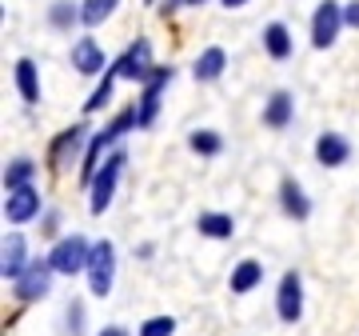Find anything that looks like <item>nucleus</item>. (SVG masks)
<instances>
[{
	"label": "nucleus",
	"instance_id": "nucleus-16",
	"mask_svg": "<svg viewBox=\"0 0 359 336\" xmlns=\"http://www.w3.org/2000/svg\"><path fill=\"white\" fill-rule=\"evenodd\" d=\"M228 72V52L219 49V44H208L200 56L192 60V77H196V84H216L219 77Z\"/></svg>",
	"mask_w": 359,
	"mask_h": 336
},
{
	"label": "nucleus",
	"instance_id": "nucleus-11",
	"mask_svg": "<svg viewBox=\"0 0 359 336\" xmlns=\"http://www.w3.org/2000/svg\"><path fill=\"white\" fill-rule=\"evenodd\" d=\"M28 264H32L28 236H25V233H8V236H4V260H0V276H4L8 285H16V280L28 272Z\"/></svg>",
	"mask_w": 359,
	"mask_h": 336
},
{
	"label": "nucleus",
	"instance_id": "nucleus-31",
	"mask_svg": "<svg viewBox=\"0 0 359 336\" xmlns=\"http://www.w3.org/2000/svg\"><path fill=\"white\" fill-rule=\"evenodd\" d=\"M219 4H224V8L231 13V8H244V4H252V0H219Z\"/></svg>",
	"mask_w": 359,
	"mask_h": 336
},
{
	"label": "nucleus",
	"instance_id": "nucleus-18",
	"mask_svg": "<svg viewBox=\"0 0 359 336\" xmlns=\"http://www.w3.org/2000/svg\"><path fill=\"white\" fill-rule=\"evenodd\" d=\"M13 80H16V92L25 104H40V68L32 56H20L13 65Z\"/></svg>",
	"mask_w": 359,
	"mask_h": 336
},
{
	"label": "nucleus",
	"instance_id": "nucleus-8",
	"mask_svg": "<svg viewBox=\"0 0 359 336\" xmlns=\"http://www.w3.org/2000/svg\"><path fill=\"white\" fill-rule=\"evenodd\" d=\"M52 276H56V272H52L48 257H32L28 272L13 285L16 304H40V300H48V292H52Z\"/></svg>",
	"mask_w": 359,
	"mask_h": 336
},
{
	"label": "nucleus",
	"instance_id": "nucleus-1",
	"mask_svg": "<svg viewBox=\"0 0 359 336\" xmlns=\"http://www.w3.org/2000/svg\"><path fill=\"white\" fill-rule=\"evenodd\" d=\"M124 164H128V153H124V148H112L108 160L100 164V172L92 176V184H88V212L92 217H104V212L112 208L120 176H124Z\"/></svg>",
	"mask_w": 359,
	"mask_h": 336
},
{
	"label": "nucleus",
	"instance_id": "nucleus-6",
	"mask_svg": "<svg viewBox=\"0 0 359 336\" xmlns=\"http://www.w3.org/2000/svg\"><path fill=\"white\" fill-rule=\"evenodd\" d=\"M176 80V68L172 65H156V72L140 84V101H136V117H140V129H152L156 117H160V101H164V89Z\"/></svg>",
	"mask_w": 359,
	"mask_h": 336
},
{
	"label": "nucleus",
	"instance_id": "nucleus-24",
	"mask_svg": "<svg viewBox=\"0 0 359 336\" xmlns=\"http://www.w3.org/2000/svg\"><path fill=\"white\" fill-rule=\"evenodd\" d=\"M188 148L196 156H219L224 153V136L216 129H192L188 132Z\"/></svg>",
	"mask_w": 359,
	"mask_h": 336
},
{
	"label": "nucleus",
	"instance_id": "nucleus-29",
	"mask_svg": "<svg viewBox=\"0 0 359 336\" xmlns=\"http://www.w3.org/2000/svg\"><path fill=\"white\" fill-rule=\"evenodd\" d=\"M344 25L359 32V0H347V4H344Z\"/></svg>",
	"mask_w": 359,
	"mask_h": 336
},
{
	"label": "nucleus",
	"instance_id": "nucleus-5",
	"mask_svg": "<svg viewBox=\"0 0 359 336\" xmlns=\"http://www.w3.org/2000/svg\"><path fill=\"white\" fill-rule=\"evenodd\" d=\"M112 72L120 80H128V84H144V80L156 72V60H152V40L148 37H136L128 49L120 52L112 60Z\"/></svg>",
	"mask_w": 359,
	"mask_h": 336
},
{
	"label": "nucleus",
	"instance_id": "nucleus-13",
	"mask_svg": "<svg viewBox=\"0 0 359 336\" xmlns=\"http://www.w3.org/2000/svg\"><path fill=\"white\" fill-rule=\"evenodd\" d=\"M351 160V141H347L344 132H320L316 136V164L323 168H344Z\"/></svg>",
	"mask_w": 359,
	"mask_h": 336
},
{
	"label": "nucleus",
	"instance_id": "nucleus-17",
	"mask_svg": "<svg viewBox=\"0 0 359 336\" xmlns=\"http://www.w3.org/2000/svg\"><path fill=\"white\" fill-rule=\"evenodd\" d=\"M264 285V264L256 257L240 260V264H231V276H228V288L231 297H248V292H256Z\"/></svg>",
	"mask_w": 359,
	"mask_h": 336
},
{
	"label": "nucleus",
	"instance_id": "nucleus-7",
	"mask_svg": "<svg viewBox=\"0 0 359 336\" xmlns=\"http://www.w3.org/2000/svg\"><path fill=\"white\" fill-rule=\"evenodd\" d=\"M344 4L339 0H320L316 4V13H311V49L327 52L339 40V32H344Z\"/></svg>",
	"mask_w": 359,
	"mask_h": 336
},
{
	"label": "nucleus",
	"instance_id": "nucleus-25",
	"mask_svg": "<svg viewBox=\"0 0 359 336\" xmlns=\"http://www.w3.org/2000/svg\"><path fill=\"white\" fill-rule=\"evenodd\" d=\"M116 80H120V77H116L112 68H108V72H104V80L96 84V89H92V96L84 101V117H92V112H100L104 104L112 101V92H116Z\"/></svg>",
	"mask_w": 359,
	"mask_h": 336
},
{
	"label": "nucleus",
	"instance_id": "nucleus-23",
	"mask_svg": "<svg viewBox=\"0 0 359 336\" xmlns=\"http://www.w3.org/2000/svg\"><path fill=\"white\" fill-rule=\"evenodd\" d=\"M120 8V0H80V28H100Z\"/></svg>",
	"mask_w": 359,
	"mask_h": 336
},
{
	"label": "nucleus",
	"instance_id": "nucleus-15",
	"mask_svg": "<svg viewBox=\"0 0 359 336\" xmlns=\"http://www.w3.org/2000/svg\"><path fill=\"white\" fill-rule=\"evenodd\" d=\"M280 208L287 220H308L311 217V196L304 193V184L295 176H283L280 181Z\"/></svg>",
	"mask_w": 359,
	"mask_h": 336
},
{
	"label": "nucleus",
	"instance_id": "nucleus-27",
	"mask_svg": "<svg viewBox=\"0 0 359 336\" xmlns=\"http://www.w3.org/2000/svg\"><path fill=\"white\" fill-rule=\"evenodd\" d=\"M84 316H88V312H84V300H68L65 304V332L68 336H84V328H88Z\"/></svg>",
	"mask_w": 359,
	"mask_h": 336
},
{
	"label": "nucleus",
	"instance_id": "nucleus-32",
	"mask_svg": "<svg viewBox=\"0 0 359 336\" xmlns=\"http://www.w3.org/2000/svg\"><path fill=\"white\" fill-rule=\"evenodd\" d=\"M156 257V245H140V260H152Z\"/></svg>",
	"mask_w": 359,
	"mask_h": 336
},
{
	"label": "nucleus",
	"instance_id": "nucleus-33",
	"mask_svg": "<svg viewBox=\"0 0 359 336\" xmlns=\"http://www.w3.org/2000/svg\"><path fill=\"white\" fill-rule=\"evenodd\" d=\"M144 4H152V8H160V0H144Z\"/></svg>",
	"mask_w": 359,
	"mask_h": 336
},
{
	"label": "nucleus",
	"instance_id": "nucleus-2",
	"mask_svg": "<svg viewBox=\"0 0 359 336\" xmlns=\"http://www.w3.org/2000/svg\"><path fill=\"white\" fill-rule=\"evenodd\" d=\"M88 260H92V240L84 233H68L60 240H52L48 248V264L56 276H80V272H88Z\"/></svg>",
	"mask_w": 359,
	"mask_h": 336
},
{
	"label": "nucleus",
	"instance_id": "nucleus-26",
	"mask_svg": "<svg viewBox=\"0 0 359 336\" xmlns=\"http://www.w3.org/2000/svg\"><path fill=\"white\" fill-rule=\"evenodd\" d=\"M136 336H176V316H168V312L148 316V321H140Z\"/></svg>",
	"mask_w": 359,
	"mask_h": 336
},
{
	"label": "nucleus",
	"instance_id": "nucleus-9",
	"mask_svg": "<svg viewBox=\"0 0 359 336\" xmlns=\"http://www.w3.org/2000/svg\"><path fill=\"white\" fill-rule=\"evenodd\" d=\"M44 212H48V208H44V196H40L36 184L16 188V193H4V220H8L13 228H25V224L40 220Z\"/></svg>",
	"mask_w": 359,
	"mask_h": 336
},
{
	"label": "nucleus",
	"instance_id": "nucleus-20",
	"mask_svg": "<svg viewBox=\"0 0 359 336\" xmlns=\"http://www.w3.org/2000/svg\"><path fill=\"white\" fill-rule=\"evenodd\" d=\"M36 172H40V164L32 156H13V160L4 164V193H16V188L36 184Z\"/></svg>",
	"mask_w": 359,
	"mask_h": 336
},
{
	"label": "nucleus",
	"instance_id": "nucleus-10",
	"mask_svg": "<svg viewBox=\"0 0 359 336\" xmlns=\"http://www.w3.org/2000/svg\"><path fill=\"white\" fill-rule=\"evenodd\" d=\"M276 316L283 324H295L304 316V276H299V269H287L276 280Z\"/></svg>",
	"mask_w": 359,
	"mask_h": 336
},
{
	"label": "nucleus",
	"instance_id": "nucleus-4",
	"mask_svg": "<svg viewBox=\"0 0 359 336\" xmlns=\"http://www.w3.org/2000/svg\"><path fill=\"white\" fill-rule=\"evenodd\" d=\"M116 245L104 236V240H92V260H88V272H84V280H88V297L96 300H108L116 288Z\"/></svg>",
	"mask_w": 359,
	"mask_h": 336
},
{
	"label": "nucleus",
	"instance_id": "nucleus-28",
	"mask_svg": "<svg viewBox=\"0 0 359 336\" xmlns=\"http://www.w3.org/2000/svg\"><path fill=\"white\" fill-rule=\"evenodd\" d=\"M40 236H48V240H60V212L48 208L44 217H40Z\"/></svg>",
	"mask_w": 359,
	"mask_h": 336
},
{
	"label": "nucleus",
	"instance_id": "nucleus-19",
	"mask_svg": "<svg viewBox=\"0 0 359 336\" xmlns=\"http://www.w3.org/2000/svg\"><path fill=\"white\" fill-rule=\"evenodd\" d=\"M264 52H268L271 60H287V56L295 52L292 28L283 25V20H271V25H264Z\"/></svg>",
	"mask_w": 359,
	"mask_h": 336
},
{
	"label": "nucleus",
	"instance_id": "nucleus-21",
	"mask_svg": "<svg viewBox=\"0 0 359 336\" xmlns=\"http://www.w3.org/2000/svg\"><path fill=\"white\" fill-rule=\"evenodd\" d=\"M196 233L208 240H231L236 236V217L231 212H200L196 217Z\"/></svg>",
	"mask_w": 359,
	"mask_h": 336
},
{
	"label": "nucleus",
	"instance_id": "nucleus-14",
	"mask_svg": "<svg viewBox=\"0 0 359 336\" xmlns=\"http://www.w3.org/2000/svg\"><path fill=\"white\" fill-rule=\"evenodd\" d=\"M292 120H295V96L287 89H276L268 101H264V124H268L271 132H283Z\"/></svg>",
	"mask_w": 359,
	"mask_h": 336
},
{
	"label": "nucleus",
	"instance_id": "nucleus-22",
	"mask_svg": "<svg viewBox=\"0 0 359 336\" xmlns=\"http://www.w3.org/2000/svg\"><path fill=\"white\" fill-rule=\"evenodd\" d=\"M48 25L56 32H72L80 25V4L76 0H52L48 4Z\"/></svg>",
	"mask_w": 359,
	"mask_h": 336
},
{
	"label": "nucleus",
	"instance_id": "nucleus-12",
	"mask_svg": "<svg viewBox=\"0 0 359 336\" xmlns=\"http://www.w3.org/2000/svg\"><path fill=\"white\" fill-rule=\"evenodd\" d=\"M72 68H76L80 77H104V72L112 68V60L104 56L96 37H80L76 44H72Z\"/></svg>",
	"mask_w": 359,
	"mask_h": 336
},
{
	"label": "nucleus",
	"instance_id": "nucleus-3",
	"mask_svg": "<svg viewBox=\"0 0 359 336\" xmlns=\"http://www.w3.org/2000/svg\"><path fill=\"white\" fill-rule=\"evenodd\" d=\"M88 141H92L88 120H76V124H68L65 132H56L52 144H48V168L52 172H65V168H72L76 160H84Z\"/></svg>",
	"mask_w": 359,
	"mask_h": 336
},
{
	"label": "nucleus",
	"instance_id": "nucleus-30",
	"mask_svg": "<svg viewBox=\"0 0 359 336\" xmlns=\"http://www.w3.org/2000/svg\"><path fill=\"white\" fill-rule=\"evenodd\" d=\"M96 336H132V332L124 328V324H104V328H100Z\"/></svg>",
	"mask_w": 359,
	"mask_h": 336
}]
</instances>
